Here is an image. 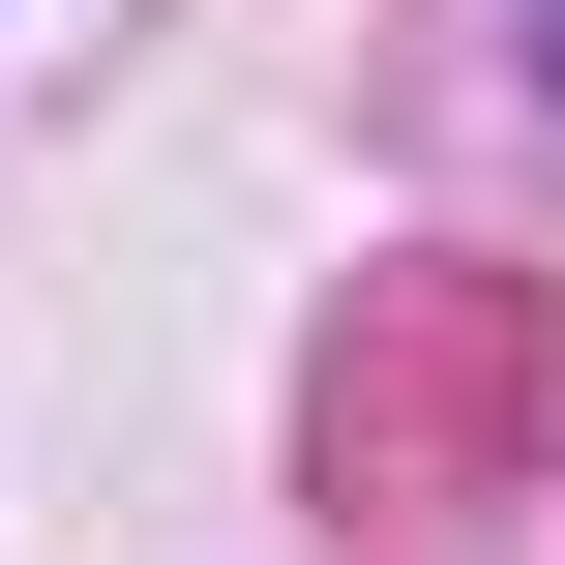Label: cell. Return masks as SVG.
Masks as SVG:
<instances>
[{"label":"cell","mask_w":565,"mask_h":565,"mask_svg":"<svg viewBox=\"0 0 565 565\" xmlns=\"http://www.w3.org/2000/svg\"><path fill=\"white\" fill-rule=\"evenodd\" d=\"M536 60H565V0H536Z\"/></svg>","instance_id":"6da1fadb"}]
</instances>
